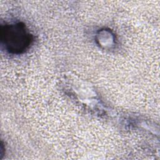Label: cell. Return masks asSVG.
<instances>
[{
  "instance_id": "1",
  "label": "cell",
  "mask_w": 160,
  "mask_h": 160,
  "mask_svg": "<svg viewBox=\"0 0 160 160\" xmlns=\"http://www.w3.org/2000/svg\"><path fill=\"white\" fill-rule=\"evenodd\" d=\"M1 39L7 51L19 54L29 47L32 41V36L23 23L16 22L2 26Z\"/></svg>"
}]
</instances>
